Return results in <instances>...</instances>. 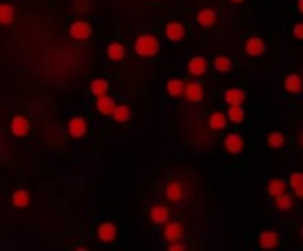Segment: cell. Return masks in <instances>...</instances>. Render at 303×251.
<instances>
[{"label": "cell", "instance_id": "cell-1", "mask_svg": "<svg viewBox=\"0 0 303 251\" xmlns=\"http://www.w3.org/2000/svg\"><path fill=\"white\" fill-rule=\"evenodd\" d=\"M133 49L141 58H153L160 52V42L154 34H141L135 40Z\"/></svg>", "mask_w": 303, "mask_h": 251}, {"label": "cell", "instance_id": "cell-2", "mask_svg": "<svg viewBox=\"0 0 303 251\" xmlns=\"http://www.w3.org/2000/svg\"><path fill=\"white\" fill-rule=\"evenodd\" d=\"M92 25L83 19H77L70 25V36L74 40H87L92 36Z\"/></svg>", "mask_w": 303, "mask_h": 251}, {"label": "cell", "instance_id": "cell-3", "mask_svg": "<svg viewBox=\"0 0 303 251\" xmlns=\"http://www.w3.org/2000/svg\"><path fill=\"white\" fill-rule=\"evenodd\" d=\"M164 34H166V37L170 42L177 43V42H182L185 39L187 29H185V25L182 24L180 21H170L164 27Z\"/></svg>", "mask_w": 303, "mask_h": 251}, {"label": "cell", "instance_id": "cell-4", "mask_svg": "<svg viewBox=\"0 0 303 251\" xmlns=\"http://www.w3.org/2000/svg\"><path fill=\"white\" fill-rule=\"evenodd\" d=\"M184 96L188 102H192V103H197V102H201L203 98H204V89H203V85L195 80H191L185 85V89H184Z\"/></svg>", "mask_w": 303, "mask_h": 251}, {"label": "cell", "instance_id": "cell-5", "mask_svg": "<svg viewBox=\"0 0 303 251\" xmlns=\"http://www.w3.org/2000/svg\"><path fill=\"white\" fill-rule=\"evenodd\" d=\"M164 195L170 203H179V201H182L185 198V188L180 182L172 180L166 185Z\"/></svg>", "mask_w": 303, "mask_h": 251}, {"label": "cell", "instance_id": "cell-6", "mask_svg": "<svg viewBox=\"0 0 303 251\" xmlns=\"http://www.w3.org/2000/svg\"><path fill=\"white\" fill-rule=\"evenodd\" d=\"M223 147L229 154L238 155V154L242 152V149H244V139H242V136L238 134V133H229L225 137Z\"/></svg>", "mask_w": 303, "mask_h": 251}, {"label": "cell", "instance_id": "cell-7", "mask_svg": "<svg viewBox=\"0 0 303 251\" xmlns=\"http://www.w3.org/2000/svg\"><path fill=\"white\" fill-rule=\"evenodd\" d=\"M257 241L262 250H275L280 245V235L277 231H262Z\"/></svg>", "mask_w": 303, "mask_h": 251}, {"label": "cell", "instance_id": "cell-8", "mask_svg": "<svg viewBox=\"0 0 303 251\" xmlns=\"http://www.w3.org/2000/svg\"><path fill=\"white\" fill-rule=\"evenodd\" d=\"M266 50V43L263 42V39L257 37V36H253L250 39H247L246 42V53L252 58H257V57H262Z\"/></svg>", "mask_w": 303, "mask_h": 251}, {"label": "cell", "instance_id": "cell-9", "mask_svg": "<svg viewBox=\"0 0 303 251\" xmlns=\"http://www.w3.org/2000/svg\"><path fill=\"white\" fill-rule=\"evenodd\" d=\"M187 70L191 75L194 77H201L206 74L207 71V61L206 58L203 57V55H195V57H192L188 64H187Z\"/></svg>", "mask_w": 303, "mask_h": 251}, {"label": "cell", "instance_id": "cell-10", "mask_svg": "<svg viewBox=\"0 0 303 251\" xmlns=\"http://www.w3.org/2000/svg\"><path fill=\"white\" fill-rule=\"evenodd\" d=\"M164 238L169 242H176L184 236V226L179 221H166L164 223Z\"/></svg>", "mask_w": 303, "mask_h": 251}, {"label": "cell", "instance_id": "cell-11", "mask_svg": "<svg viewBox=\"0 0 303 251\" xmlns=\"http://www.w3.org/2000/svg\"><path fill=\"white\" fill-rule=\"evenodd\" d=\"M68 133L71 134V137L74 139H80L87 133V123L83 117H73L68 121Z\"/></svg>", "mask_w": 303, "mask_h": 251}, {"label": "cell", "instance_id": "cell-12", "mask_svg": "<svg viewBox=\"0 0 303 251\" xmlns=\"http://www.w3.org/2000/svg\"><path fill=\"white\" fill-rule=\"evenodd\" d=\"M149 219L156 225H164L170 219V210L166 206H160V204L153 206L149 210Z\"/></svg>", "mask_w": 303, "mask_h": 251}, {"label": "cell", "instance_id": "cell-13", "mask_svg": "<svg viewBox=\"0 0 303 251\" xmlns=\"http://www.w3.org/2000/svg\"><path fill=\"white\" fill-rule=\"evenodd\" d=\"M117 238V228L114 226V223L105 221L101 223L98 228V239L104 244H110Z\"/></svg>", "mask_w": 303, "mask_h": 251}, {"label": "cell", "instance_id": "cell-14", "mask_svg": "<svg viewBox=\"0 0 303 251\" xmlns=\"http://www.w3.org/2000/svg\"><path fill=\"white\" fill-rule=\"evenodd\" d=\"M11 130L16 137H24L30 132V121L24 116H15L11 123Z\"/></svg>", "mask_w": 303, "mask_h": 251}, {"label": "cell", "instance_id": "cell-15", "mask_svg": "<svg viewBox=\"0 0 303 251\" xmlns=\"http://www.w3.org/2000/svg\"><path fill=\"white\" fill-rule=\"evenodd\" d=\"M284 89L288 93H291V95L302 93V90H303V78L299 74H288L284 78Z\"/></svg>", "mask_w": 303, "mask_h": 251}, {"label": "cell", "instance_id": "cell-16", "mask_svg": "<svg viewBox=\"0 0 303 251\" xmlns=\"http://www.w3.org/2000/svg\"><path fill=\"white\" fill-rule=\"evenodd\" d=\"M223 99L228 105H242L247 99V95L242 89L238 88H231L225 92Z\"/></svg>", "mask_w": 303, "mask_h": 251}, {"label": "cell", "instance_id": "cell-17", "mask_svg": "<svg viewBox=\"0 0 303 251\" xmlns=\"http://www.w3.org/2000/svg\"><path fill=\"white\" fill-rule=\"evenodd\" d=\"M115 106V102L111 96L108 95H102V96H98L96 98V109L98 113L102 114V116H111L112 114V109Z\"/></svg>", "mask_w": 303, "mask_h": 251}, {"label": "cell", "instance_id": "cell-18", "mask_svg": "<svg viewBox=\"0 0 303 251\" xmlns=\"http://www.w3.org/2000/svg\"><path fill=\"white\" fill-rule=\"evenodd\" d=\"M195 21L201 27H211V25H215V22H216V12L213 9H210V8H204L197 14Z\"/></svg>", "mask_w": 303, "mask_h": 251}, {"label": "cell", "instance_id": "cell-19", "mask_svg": "<svg viewBox=\"0 0 303 251\" xmlns=\"http://www.w3.org/2000/svg\"><path fill=\"white\" fill-rule=\"evenodd\" d=\"M286 189H287V183L281 177H274V179H271L268 182V193L274 198L278 197V195H281V193H284Z\"/></svg>", "mask_w": 303, "mask_h": 251}, {"label": "cell", "instance_id": "cell-20", "mask_svg": "<svg viewBox=\"0 0 303 251\" xmlns=\"http://www.w3.org/2000/svg\"><path fill=\"white\" fill-rule=\"evenodd\" d=\"M226 118L231 123H235V124H239V123L244 121L246 111H244V108H242V105H229L228 113H226Z\"/></svg>", "mask_w": 303, "mask_h": 251}, {"label": "cell", "instance_id": "cell-21", "mask_svg": "<svg viewBox=\"0 0 303 251\" xmlns=\"http://www.w3.org/2000/svg\"><path fill=\"white\" fill-rule=\"evenodd\" d=\"M15 19V8L11 3H0V25H11Z\"/></svg>", "mask_w": 303, "mask_h": 251}, {"label": "cell", "instance_id": "cell-22", "mask_svg": "<svg viewBox=\"0 0 303 251\" xmlns=\"http://www.w3.org/2000/svg\"><path fill=\"white\" fill-rule=\"evenodd\" d=\"M184 89H185V83L179 80V78H170L166 85V90L172 98H179L184 95Z\"/></svg>", "mask_w": 303, "mask_h": 251}, {"label": "cell", "instance_id": "cell-23", "mask_svg": "<svg viewBox=\"0 0 303 251\" xmlns=\"http://www.w3.org/2000/svg\"><path fill=\"white\" fill-rule=\"evenodd\" d=\"M111 116H112L114 121H117V123H126L130 120V108L125 103L115 105Z\"/></svg>", "mask_w": 303, "mask_h": 251}, {"label": "cell", "instance_id": "cell-24", "mask_svg": "<svg viewBox=\"0 0 303 251\" xmlns=\"http://www.w3.org/2000/svg\"><path fill=\"white\" fill-rule=\"evenodd\" d=\"M290 186L294 192L296 197L303 200V173L302 172H294L290 175Z\"/></svg>", "mask_w": 303, "mask_h": 251}, {"label": "cell", "instance_id": "cell-25", "mask_svg": "<svg viewBox=\"0 0 303 251\" xmlns=\"http://www.w3.org/2000/svg\"><path fill=\"white\" fill-rule=\"evenodd\" d=\"M107 55H108V58L111 61H121L125 58V55H126L125 46L121 43H117V42L110 43L108 47H107Z\"/></svg>", "mask_w": 303, "mask_h": 251}, {"label": "cell", "instance_id": "cell-26", "mask_svg": "<svg viewBox=\"0 0 303 251\" xmlns=\"http://www.w3.org/2000/svg\"><path fill=\"white\" fill-rule=\"evenodd\" d=\"M12 204L18 208H25L30 204V193L25 189H16L12 195Z\"/></svg>", "mask_w": 303, "mask_h": 251}, {"label": "cell", "instance_id": "cell-27", "mask_svg": "<svg viewBox=\"0 0 303 251\" xmlns=\"http://www.w3.org/2000/svg\"><path fill=\"white\" fill-rule=\"evenodd\" d=\"M108 89H110V85H108V81L104 80V78H96V80L92 81V85H90V92H92V95L95 98L107 95Z\"/></svg>", "mask_w": 303, "mask_h": 251}, {"label": "cell", "instance_id": "cell-28", "mask_svg": "<svg viewBox=\"0 0 303 251\" xmlns=\"http://www.w3.org/2000/svg\"><path fill=\"white\" fill-rule=\"evenodd\" d=\"M266 142L271 148H274V149H280L286 145V136L284 133L281 132H271L268 134V139H266Z\"/></svg>", "mask_w": 303, "mask_h": 251}, {"label": "cell", "instance_id": "cell-29", "mask_svg": "<svg viewBox=\"0 0 303 251\" xmlns=\"http://www.w3.org/2000/svg\"><path fill=\"white\" fill-rule=\"evenodd\" d=\"M228 124V118L222 113H213L208 118V126L213 130H223Z\"/></svg>", "mask_w": 303, "mask_h": 251}, {"label": "cell", "instance_id": "cell-30", "mask_svg": "<svg viewBox=\"0 0 303 251\" xmlns=\"http://www.w3.org/2000/svg\"><path fill=\"white\" fill-rule=\"evenodd\" d=\"M293 206H294V200H293L291 195H288V193L284 192V193L278 195V197H275V207L278 210L288 211L290 208H293Z\"/></svg>", "mask_w": 303, "mask_h": 251}, {"label": "cell", "instance_id": "cell-31", "mask_svg": "<svg viewBox=\"0 0 303 251\" xmlns=\"http://www.w3.org/2000/svg\"><path fill=\"white\" fill-rule=\"evenodd\" d=\"M213 68L218 73H228L232 68V61L231 58L225 57V55H221V57H216L213 61Z\"/></svg>", "mask_w": 303, "mask_h": 251}, {"label": "cell", "instance_id": "cell-32", "mask_svg": "<svg viewBox=\"0 0 303 251\" xmlns=\"http://www.w3.org/2000/svg\"><path fill=\"white\" fill-rule=\"evenodd\" d=\"M293 36L297 40H303V22H297L293 27Z\"/></svg>", "mask_w": 303, "mask_h": 251}, {"label": "cell", "instance_id": "cell-33", "mask_svg": "<svg viewBox=\"0 0 303 251\" xmlns=\"http://www.w3.org/2000/svg\"><path fill=\"white\" fill-rule=\"evenodd\" d=\"M167 250H169V251H185V245H182V244H179V242L176 241V242L170 244V245L167 247Z\"/></svg>", "mask_w": 303, "mask_h": 251}, {"label": "cell", "instance_id": "cell-34", "mask_svg": "<svg viewBox=\"0 0 303 251\" xmlns=\"http://www.w3.org/2000/svg\"><path fill=\"white\" fill-rule=\"evenodd\" d=\"M297 9L303 15V0H297Z\"/></svg>", "mask_w": 303, "mask_h": 251}, {"label": "cell", "instance_id": "cell-35", "mask_svg": "<svg viewBox=\"0 0 303 251\" xmlns=\"http://www.w3.org/2000/svg\"><path fill=\"white\" fill-rule=\"evenodd\" d=\"M244 2V0H231V3H235V5H238V3H242Z\"/></svg>", "mask_w": 303, "mask_h": 251}, {"label": "cell", "instance_id": "cell-36", "mask_svg": "<svg viewBox=\"0 0 303 251\" xmlns=\"http://www.w3.org/2000/svg\"><path fill=\"white\" fill-rule=\"evenodd\" d=\"M77 251H86V248H84V247H79Z\"/></svg>", "mask_w": 303, "mask_h": 251}, {"label": "cell", "instance_id": "cell-37", "mask_svg": "<svg viewBox=\"0 0 303 251\" xmlns=\"http://www.w3.org/2000/svg\"><path fill=\"white\" fill-rule=\"evenodd\" d=\"M300 236H302V239H303V226L300 228Z\"/></svg>", "mask_w": 303, "mask_h": 251}]
</instances>
